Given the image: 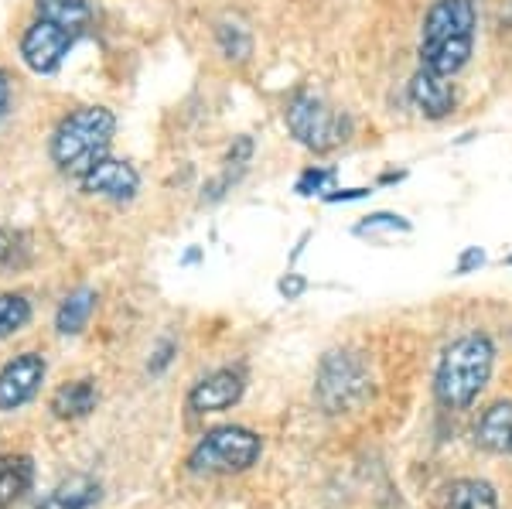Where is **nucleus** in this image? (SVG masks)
I'll return each instance as SVG.
<instances>
[{
    "instance_id": "1",
    "label": "nucleus",
    "mask_w": 512,
    "mask_h": 509,
    "mask_svg": "<svg viewBox=\"0 0 512 509\" xmlns=\"http://www.w3.org/2000/svg\"><path fill=\"white\" fill-rule=\"evenodd\" d=\"M478 14L472 0H434L420 31V65L437 76H454L475 52Z\"/></svg>"
},
{
    "instance_id": "2",
    "label": "nucleus",
    "mask_w": 512,
    "mask_h": 509,
    "mask_svg": "<svg viewBox=\"0 0 512 509\" xmlns=\"http://www.w3.org/2000/svg\"><path fill=\"white\" fill-rule=\"evenodd\" d=\"M117 134V117L106 106H79L69 113L52 134V161L59 164L62 175L86 178L99 161L106 158Z\"/></svg>"
},
{
    "instance_id": "3",
    "label": "nucleus",
    "mask_w": 512,
    "mask_h": 509,
    "mask_svg": "<svg viewBox=\"0 0 512 509\" xmlns=\"http://www.w3.org/2000/svg\"><path fill=\"white\" fill-rule=\"evenodd\" d=\"M495 366V346L485 332H468L454 339L444 349L441 363H437L434 393L444 407L465 410L475 404V397L485 390Z\"/></svg>"
},
{
    "instance_id": "4",
    "label": "nucleus",
    "mask_w": 512,
    "mask_h": 509,
    "mask_svg": "<svg viewBox=\"0 0 512 509\" xmlns=\"http://www.w3.org/2000/svg\"><path fill=\"white\" fill-rule=\"evenodd\" d=\"M263 438L250 428H216L205 434L198 445L188 451L185 465L192 475H236L260 462Z\"/></svg>"
},
{
    "instance_id": "5",
    "label": "nucleus",
    "mask_w": 512,
    "mask_h": 509,
    "mask_svg": "<svg viewBox=\"0 0 512 509\" xmlns=\"http://www.w3.org/2000/svg\"><path fill=\"white\" fill-rule=\"evenodd\" d=\"M284 120H287V130L294 134V141L315 154H328L332 147L342 144L352 130L345 113L332 110L321 96L308 93V89H301V93H294L291 100H287Z\"/></svg>"
},
{
    "instance_id": "6",
    "label": "nucleus",
    "mask_w": 512,
    "mask_h": 509,
    "mask_svg": "<svg viewBox=\"0 0 512 509\" xmlns=\"http://www.w3.org/2000/svg\"><path fill=\"white\" fill-rule=\"evenodd\" d=\"M369 393V369L359 352L335 349L325 352L318 366L315 397L325 414H345Z\"/></svg>"
},
{
    "instance_id": "7",
    "label": "nucleus",
    "mask_w": 512,
    "mask_h": 509,
    "mask_svg": "<svg viewBox=\"0 0 512 509\" xmlns=\"http://www.w3.org/2000/svg\"><path fill=\"white\" fill-rule=\"evenodd\" d=\"M76 41V31L62 28V24L48 18H35V24L21 38V59L38 76H52V72H59V65L65 62V55L72 52Z\"/></svg>"
},
{
    "instance_id": "8",
    "label": "nucleus",
    "mask_w": 512,
    "mask_h": 509,
    "mask_svg": "<svg viewBox=\"0 0 512 509\" xmlns=\"http://www.w3.org/2000/svg\"><path fill=\"white\" fill-rule=\"evenodd\" d=\"M48 363L41 352H21L11 363L0 369V414H14L24 404L38 397L41 383H45Z\"/></svg>"
},
{
    "instance_id": "9",
    "label": "nucleus",
    "mask_w": 512,
    "mask_h": 509,
    "mask_svg": "<svg viewBox=\"0 0 512 509\" xmlns=\"http://www.w3.org/2000/svg\"><path fill=\"white\" fill-rule=\"evenodd\" d=\"M246 390V376L239 369H216V373L202 376L192 390H188V407L195 414H219V410H229L239 404Z\"/></svg>"
},
{
    "instance_id": "10",
    "label": "nucleus",
    "mask_w": 512,
    "mask_h": 509,
    "mask_svg": "<svg viewBox=\"0 0 512 509\" xmlns=\"http://www.w3.org/2000/svg\"><path fill=\"white\" fill-rule=\"evenodd\" d=\"M140 188V175L134 164L127 161H117V158H103L82 178V192L86 195H96V199H110V202H134Z\"/></svg>"
},
{
    "instance_id": "11",
    "label": "nucleus",
    "mask_w": 512,
    "mask_h": 509,
    "mask_svg": "<svg viewBox=\"0 0 512 509\" xmlns=\"http://www.w3.org/2000/svg\"><path fill=\"white\" fill-rule=\"evenodd\" d=\"M410 100L427 120H444L454 110L458 96H454V82L448 76H437V72L420 65L414 79H410Z\"/></svg>"
},
{
    "instance_id": "12",
    "label": "nucleus",
    "mask_w": 512,
    "mask_h": 509,
    "mask_svg": "<svg viewBox=\"0 0 512 509\" xmlns=\"http://www.w3.org/2000/svg\"><path fill=\"white\" fill-rule=\"evenodd\" d=\"M35 486V458L21 451L0 455V509H14Z\"/></svg>"
},
{
    "instance_id": "13",
    "label": "nucleus",
    "mask_w": 512,
    "mask_h": 509,
    "mask_svg": "<svg viewBox=\"0 0 512 509\" xmlns=\"http://www.w3.org/2000/svg\"><path fill=\"white\" fill-rule=\"evenodd\" d=\"M434 509H499V496L485 479H454L441 489Z\"/></svg>"
},
{
    "instance_id": "14",
    "label": "nucleus",
    "mask_w": 512,
    "mask_h": 509,
    "mask_svg": "<svg viewBox=\"0 0 512 509\" xmlns=\"http://www.w3.org/2000/svg\"><path fill=\"white\" fill-rule=\"evenodd\" d=\"M96 383L93 380H72V383H62L59 390L52 393V414L59 421H79V417H89L96 410Z\"/></svg>"
},
{
    "instance_id": "15",
    "label": "nucleus",
    "mask_w": 512,
    "mask_h": 509,
    "mask_svg": "<svg viewBox=\"0 0 512 509\" xmlns=\"http://www.w3.org/2000/svg\"><path fill=\"white\" fill-rule=\"evenodd\" d=\"M99 503V482L89 475H72V479L59 482L45 499L38 503V509H89Z\"/></svg>"
},
{
    "instance_id": "16",
    "label": "nucleus",
    "mask_w": 512,
    "mask_h": 509,
    "mask_svg": "<svg viewBox=\"0 0 512 509\" xmlns=\"http://www.w3.org/2000/svg\"><path fill=\"white\" fill-rule=\"evenodd\" d=\"M475 441L489 451H509V445H512V400L492 404L482 417H478Z\"/></svg>"
},
{
    "instance_id": "17",
    "label": "nucleus",
    "mask_w": 512,
    "mask_h": 509,
    "mask_svg": "<svg viewBox=\"0 0 512 509\" xmlns=\"http://www.w3.org/2000/svg\"><path fill=\"white\" fill-rule=\"evenodd\" d=\"M96 301L99 294L93 287H79V291H72L69 298L62 301L59 311H55V328H59V335H82L89 325V318H93L96 311Z\"/></svg>"
},
{
    "instance_id": "18",
    "label": "nucleus",
    "mask_w": 512,
    "mask_h": 509,
    "mask_svg": "<svg viewBox=\"0 0 512 509\" xmlns=\"http://www.w3.org/2000/svg\"><path fill=\"white\" fill-rule=\"evenodd\" d=\"M35 7H38V18L62 24V28L76 31L79 38L86 35L89 21H93L89 0H35Z\"/></svg>"
},
{
    "instance_id": "19",
    "label": "nucleus",
    "mask_w": 512,
    "mask_h": 509,
    "mask_svg": "<svg viewBox=\"0 0 512 509\" xmlns=\"http://www.w3.org/2000/svg\"><path fill=\"white\" fill-rule=\"evenodd\" d=\"M31 322V301L24 294H0V339L21 332Z\"/></svg>"
},
{
    "instance_id": "20",
    "label": "nucleus",
    "mask_w": 512,
    "mask_h": 509,
    "mask_svg": "<svg viewBox=\"0 0 512 509\" xmlns=\"http://www.w3.org/2000/svg\"><path fill=\"white\" fill-rule=\"evenodd\" d=\"M216 38H219V48H222V55H226V59L243 62L246 55L253 52V38H250V31H246L243 24H229V21L219 24Z\"/></svg>"
},
{
    "instance_id": "21",
    "label": "nucleus",
    "mask_w": 512,
    "mask_h": 509,
    "mask_svg": "<svg viewBox=\"0 0 512 509\" xmlns=\"http://www.w3.org/2000/svg\"><path fill=\"white\" fill-rule=\"evenodd\" d=\"M335 178H338L335 168H308V171H301L294 192L297 195H321V199H325L328 192H335Z\"/></svg>"
},
{
    "instance_id": "22",
    "label": "nucleus",
    "mask_w": 512,
    "mask_h": 509,
    "mask_svg": "<svg viewBox=\"0 0 512 509\" xmlns=\"http://www.w3.org/2000/svg\"><path fill=\"white\" fill-rule=\"evenodd\" d=\"M478 21L489 28H512V0H472Z\"/></svg>"
},
{
    "instance_id": "23",
    "label": "nucleus",
    "mask_w": 512,
    "mask_h": 509,
    "mask_svg": "<svg viewBox=\"0 0 512 509\" xmlns=\"http://www.w3.org/2000/svg\"><path fill=\"white\" fill-rule=\"evenodd\" d=\"M28 260V246L18 233L11 229H0V270H18Z\"/></svg>"
},
{
    "instance_id": "24",
    "label": "nucleus",
    "mask_w": 512,
    "mask_h": 509,
    "mask_svg": "<svg viewBox=\"0 0 512 509\" xmlns=\"http://www.w3.org/2000/svg\"><path fill=\"white\" fill-rule=\"evenodd\" d=\"M379 229H390V233H410V223L403 216H396V212H373V216H366L359 226H355V233L359 236H373Z\"/></svg>"
},
{
    "instance_id": "25",
    "label": "nucleus",
    "mask_w": 512,
    "mask_h": 509,
    "mask_svg": "<svg viewBox=\"0 0 512 509\" xmlns=\"http://www.w3.org/2000/svg\"><path fill=\"white\" fill-rule=\"evenodd\" d=\"M277 291H280V298L297 301L304 291H308V281H304L301 274H284V277H280V284H277Z\"/></svg>"
},
{
    "instance_id": "26",
    "label": "nucleus",
    "mask_w": 512,
    "mask_h": 509,
    "mask_svg": "<svg viewBox=\"0 0 512 509\" xmlns=\"http://www.w3.org/2000/svg\"><path fill=\"white\" fill-rule=\"evenodd\" d=\"M485 264V250H478V246H468V250H461L458 264H454V274H472Z\"/></svg>"
},
{
    "instance_id": "27",
    "label": "nucleus",
    "mask_w": 512,
    "mask_h": 509,
    "mask_svg": "<svg viewBox=\"0 0 512 509\" xmlns=\"http://www.w3.org/2000/svg\"><path fill=\"white\" fill-rule=\"evenodd\" d=\"M373 195V188H366V185H359V188H335V192H328L321 202H328V205H338V202H355V199H369Z\"/></svg>"
},
{
    "instance_id": "28",
    "label": "nucleus",
    "mask_w": 512,
    "mask_h": 509,
    "mask_svg": "<svg viewBox=\"0 0 512 509\" xmlns=\"http://www.w3.org/2000/svg\"><path fill=\"white\" fill-rule=\"evenodd\" d=\"M250 154H253V141L250 137H239L236 147L229 151V164H239V168H243V164L250 161Z\"/></svg>"
},
{
    "instance_id": "29",
    "label": "nucleus",
    "mask_w": 512,
    "mask_h": 509,
    "mask_svg": "<svg viewBox=\"0 0 512 509\" xmlns=\"http://www.w3.org/2000/svg\"><path fill=\"white\" fill-rule=\"evenodd\" d=\"M171 352H175V342H171V339L161 342V349L154 352V359H151V366H147V369H151V373H161V369L171 363Z\"/></svg>"
},
{
    "instance_id": "30",
    "label": "nucleus",
    "mask_w": 512,
    "mask_h": 509,
    "mask_svg": "<svg viewBox=\"0 0 512 509\" xmlns=\"http://www.w3.org/2000/svg\"><path fill=\"white\" fill-rule=\"evenodd\" d=\"M7 110H11V76L0 69V120L7 117Z\"/></svg>"
},
{
    "instance_id": "31",
    "label": "nucleus",
    "mask_w": 512,
    "mask_h": 509,
    "mask_svg": "<svg viewBox=\"0 0 512 509\" xmlns=\"http://www.w3.org/2000/svg\"><path fill=\"white\" fill-rule=\"evenodd\" d=\"M506 264H509V267H512V257H509V260H506Z\"/></svg>"
},
{
    "instance_id": "32",
    "label": "nucleus",
    "mask_w": 512,
    "mask_h": 509,
    "mask_svg": "<svg viewBox=\"0 0 512 509\" xmlns=\"http://www.w3.org/2000/svg\"><path fill=\"white\" fill-rule=\"evenodd\" d=\"M509 451H512V445H509Z\"/></svg>"
}]
</instances>
